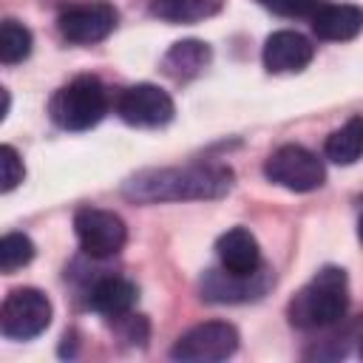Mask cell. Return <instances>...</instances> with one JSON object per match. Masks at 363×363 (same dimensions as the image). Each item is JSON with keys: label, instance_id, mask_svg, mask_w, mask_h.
Here are the masks:
<instances>
[{"label": "cell", "instance_id": "1", "mask_svg": "<svg viewBox=\"0 0 363 363\" xmlns=\"http://www.w3.org/2000/svg\"><path fill=\"white\" fill-rule=\"evenodd\" d=\"M233 187V170L216 162H196L184 167H153L130 176L122 193L142 204L156 201H201L221 199Z\"/></svg>", "mask_w": 363, "mask_h": 363}, {"label": "cell", "instance_id": "2", "mask_svg": "<svg viewBox=\"0 0 363 363\" xmlns=\"http://www.w3.org/2000/svg\"><path fill=\"white\" fill-rule=\"evenodd\" d=\"M349 309V281L340 267H323L292 301L289 323L298 329H329Z\"/></svg>", "mask_w": 363, "mask_h": 363}, {"label": "cell", "instance_id": "3", "mask_svg": "<svg viewBox=\"0 0 363 363\" xmlns=\"http://www.w3.org/2000/svg\"><path fill=\"white\" fill-rule=\"evenodd\" d=\"M51 119L65 130H88L108 113V94L96 77H74L48 102Z\"/></svg>", "mask_w": 363, "mask_h": 363}, {"label": "cell", "instance_id": "4", "mask_svg": "<svg viewBox=\"0 0 363 363\" xmlns=\"http://www.w3.org/2000/svg\"><path fill=\"white\" fill-rule=\"evenodd\" d=\"M264 176L292 193H312L326 182V167L312 150L301 145H281L264 162Z\"/></svg>", "mask_w": 363, "mask_h": 363}, {"label": "cell", "instance_id": "5", "mask_svg": "<svg viewBox=\"0 0 363 363\" xmlns=\"http://www.w3.org/2000/svg\"><path fill=\"white\" fill-rule=\"evenodd\" d=\"M51 323V301L34 286L11 289L0 309V329L11 340H31Z\"/></svg>", "mask_w": 363, "mask_h": 363}, {"label": "cell", "instance_id": "6", "mask_svg": "<svg viewBox=\"0 0 363 363\" xmlns=\"http://www.w3.org/2000/svg\"><path fill=\"white\" fill-rule=\"evenodd\" d=\"M238 349V329L227 320H207L187 329L170 349L173 360L182 363H216L227 360Z\"/></svg>", "mask_w": 363, "mask_h": 363}, {"label": "cell", "instance_id": "7", "mask_svg": "<svg viewBox=\"0 0 363 363\" xmlns=\"http://www.w3.org/2000/svg\"><path fill=\"white\" fill-rule=\"evenodd\" d=\"M74 233L85 255L91 258H113L125 241H128V227L125 221L99 207H82L74 216Z\"/></svg>", "mask_w": 363, "mask_h": 363}, {"label": "cell", "instance_id": "8", "mask_svg": "<svg viewBox=\"0 0 363 363\" xmlns=\"http://www.w3.org/2000/svg\"><path fill=\"white\" fill-rule=\"evenodd\" d=\"M116 113L122 116V122H128L133 128H159L173 119L176 105H173L170 94L162 91L159 85L139 82L119 94Z\"/></svg>", "mask_w": 363, "mask_h": 363}, {"label": "cell", "instance_id": "9", "mask_svg": "<svg viewBox=\"0 0 363 363\" xmlns=\"http://www.w3.org/2000/svg\"><path fill=\"white\" fill-rule=\"evenodd\" d=\"M116 20H119V11L111 3H82V6L65 9L57 17V26L68 43L91 45L105 40L116 28Z\"/></svg>", "mask_w": 363, "mask_h": 363}, {"label": "cell", "instance_id": "10", "mask_svg": "<svg viewBox=\"0 0 363 363\" xmlns=\"http://www.w3.org/2000/svg\"><path fill=\"white\" fill-rule=\"evenodd\" d=\"M269 284H272V272L267 267H261L252 275H235L221 267V269H210L204 275L201 292L207 301H216V303H238V301L264 295Z\"/></svg>", "mask_w": 363, "mask_h": 363}, {"label": "cell", "instance_id": "11", "mask_svg": "<svg viewBox=\"0 0 363 363\" xmlns=\"http://www.w3.org/2000/svg\"><path fill=\"white\" fill-rule=\"evenodd\" d=\"M315 57V45L301 31H275L264 43V65L269 74H295L303 71Z\"/></svg>", "mask_w": 363, "mask_h": 363}, {"label": "cell", "instance_id": "12", "mask_svg": "<svg viewBox=\"0 0 363 363\" xmlns=\"http://www.w3.org/2000/svg\"><path fill=\"white\" fill-rule=\"evenodd\" d=\"M309 20H312V31L320 40H332V43L352 40L363 31V9L349 3H318Z\"/></svg>", "mask_w": 363, "mask_h": 363}, {"label": "cell", "instance_id": "13", "mask_svg": "<svg viewBox=\"0 0 363 363\" xmlns=\"http://www.w3.org/2000/svg\"><path fill=\"white\" fill-rule=\"evenodd\" d=\"M216 252L224 269L235 272V275H252L258 272L261 264V247L255 241V235L244 227H233L227 230L218 241H216Z\"/></svg>", "mask_w": 363, "mask_h": 363}, {"label": "cell", "instance_id": "14", "mask_svg": "<svg viewBox=\"0 0 363 363\" xmlns=\"http://www.w3.org/2000/svg\"><path fill=\"white\" fill-rule=\"evenodd\" d=\"M136 298H139V292H136V286L128 278L105 275V278H99L91 286V298L88 301H91V306L99 315L119 320V318H128L130 315V309L136 306Z\"/></svg>", "mask_w": 363, "mask_h": 363}, {"label": "cell", "instance_id": "15", "mask_svg": "<svg viewBox=\"0 0 363 363\" xmlns=\"http://www.w3.org/2000/svg\"><path fill=\"white\" fill-rule=\"evenodd\" d=\"M210 57L213 54H210L207 43H201V40H179L162 57V71L176 82H187V79L199 77L210 65Z\"/></svg>", "mask_w": 363, "mask_h": 363}, {"label": "cell", "instance_id": "16", "mask_svg": "<svg viewBox=\"0 0 363 363\" xmlns=\"http://www.w3.org/2000/svg\"><path fill=\"white\" fill-rule=\"evenodd\" d=\"M323 153L335 164H354L363 156V113L346 119L337 130L329 133Z\"/></svg>", "mask_w": 363, "mask_h": 363}, {"label": "cell", "instance_id": "17", "mask_svg": "<svg viewBox=\"0 0 363 363\" xmlns=\"http://www.w3.org/2000/svg\"><path fill=\"white\" fill-rule=\"evenodd\" d=\"M224 9V0H153L150 11L164 23H201L207 17H216Z\"/></svg>", "mask_w": 363, "mask_h": 363}, {"label": "cell", "instance_id": "18", "mask_svg": "<svg viewBox=\"0 0 363 363\" xmlns=\"http://www.w3.org/2000/svg\"><path fill=\"white\" fill-rule=\"evenodd\" d=\"M31 45H34V37L23 23L3 20V26H0V60L6 65L23 62L31 54Z\"/></svg>", "mask_w": 363, "mask_h": 363}, {"label": "cell", "instance_id": "19", "mask_svg": "<svg viewBox=\"0 0 363 363\" xmlns=\"http://www.w3.org/2000/svg\"><path fill=\"white\" fill-rule=\"evenodd\" d=\"M34 258V241L23 233H6L0 238V269L14 272Z\"/></svg>", "mask_w": 363, "mask_h": 363}, {"label": "cell", "instance_id": "20", "mask_svg": "<svg viewBox=\"0 0 363 363\" xmlns=\"http://www.w3.org/2000/svg\"><path fill=\"white\" fill-rule=\"evenodd\" d=\"M0 170H3V182H0L3 193H11L23 182V176H26L23 159H20V153L11 145H0Z\"/></svg>", "mask_w": 363, "mask_h": 363}, {"label": "cell", "instance_id": "21", "mask_svg": "<svg viewBox=\"0 0 363 363\" xmlns=\"http://www.w3.org/2000/svg\"><path fill=\"white\" fill-rule=\"evenodd\" d=\"M261 3L264 9L281 14V17H303V14H312L318 0H255Z\"/></svg>", "mask_w": 363, "mask_h": 363}, {"label": "cell", "instance_id": "22", "mask_svg": "<svg viewBox=\"0 0 363 363\" xmlns=\"http://www.w3.org/2000/svg\"><path fill=\"white\" fill-rule=\"evenodd\" d=\"M357 352H360V357H363V323H360V329H357Z\"/></svg>", "mask_w": 363, "mask_h": 363}, {"label": "cell", "instance_id": "23", "mask_svg": "<svg viewBox=\"0 0 363 363\" xmlns=\"http://www.w3.org/2000/svg\"><path fill=\"white\" fill-rule=\"evenodd\" d=\"M357 235H360V241H363V216H360V221H357Z\"/></svg>", "mask_w": 363, "mask_h": 363}]
</instances>
